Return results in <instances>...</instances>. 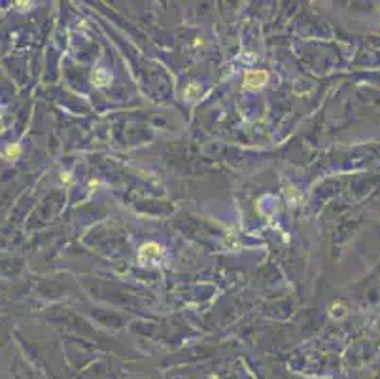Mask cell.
<instances>
[{"label":"cell","mask_w":380,"mask_h":379,"mask_svg":"<svg viewBox=\"0 0 380 379\" xmlns=\"http://www.w3.org/2000/svg\"><path fill=\"white\" fill-rule=\"evenodd\" d=\"M267 80H269V72L267 70H248L244 74V87L259 89L261 86L267 84Z\"/></svg>","instance_id":"6da1fadb"},{"label":"cell","mask_w":380,"mask_h":379,"mask_svg":"<svg viewBox=\"0 0 380 379\" xmlns=\"http://www.w3.org/2000/svg\"><path fill=\"white\" fill-rule=\"evenodd\" d=\"M163 256V249L155 245V243H146V245H142V249H140V254H138V260L144 262V264H148V262H155L157 258Z\"/></svg>","instance_id":"7a4b0ae2"},{"label":"cell","mask_w":380,"mask_h":379,"mask_svg":"<svg viewBox=\"0 0 380 379\" xmlns=\"http://www.w3.org/2000/svg\"><path fill=\"white\" fill-rule=\"evenodd\" d=\"M108 80H110V76H108V72L102 70V68H98L95 72V76H93V82H95L96 86H104Z\"/></svg>","instance_id":"3957f363"},{"label":"cell","mask_w":380,"mask_h":379,"mask_svg":"<svg viewBox=\"0 0 380 379\" xmlns=\"http://www.w3.org/2000/svg\"><path fill=\"white\" fill-rule=\"evenodd\" d=\"M17 154H21V148L15 144V146H10V148L6 150V158H13V156H17Z\"/></svg>","instance_id":"277c9868"}]
</instances>
